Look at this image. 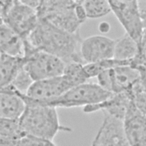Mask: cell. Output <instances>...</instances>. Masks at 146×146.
<instances>
[{
	"label": "cell",
	"instance_id": "cell-20",
	"mask_svg": "<svg viewBox=\"0 0 146 146\" xmlns=\"http://www.w3.org/2000/svg\"><path fill=\"white\" fill-rule=\"evenodd\" d=\"M129 92L136 108L146 115V79L141 78Z\"/></svg>",
	"mask_w": 146,
	"mask_h": 146
},
{
	"label": "cell",
	"instance_id": "cell-11",
	"mask_svg": "<svg viewBox=\"0 0 146 146\" xmlns=\"http://www.w3.org/2000/svg\"><path fill=\"white\" fill-rule=\"evenodd\" d=\"M124 132L130 146H146V115L130 104L123 121Z\"/></svg>",
	"mask_w": 146,
	"mask_h": 146
},
{
	"label": "cell",
	"instance_id": "cell-2",
	"mask_svg": "<svg viewBox=\"0 0 146 146\" xmlns=\"http://www.w3.org/2000/svg\"><path fill=\"white\" fill-rule=\"evenodd\" d=\"M26 104L19 122L26 135L53 140L59 132L72 131L60 124L56 108L33 103Z\"/></svg>",
	"mask_w": 146,
	"mask_h": 146
},
{
	"label": "cell",
	"instance_id": "cell-7",
	"mask_svg": "<svg viewBox=\"0 0 146 146\" xmlns=\"http://www.w3.org/2000/svg\"><path fill=\"white\" fill-rule=\"evenodd\" d=\"M111 11L125 30L139 45L144 29L137 4V1H109Z\"/></svg>",
	"mask_w": 146,
	"mask_h": 146
},
{
	"label": "cell",
	"instance_id": "cell-9",
	"mask_svg": "<svg viewBox=\"0 0 146 146\" xmlns=\"http://www.w3.org/2000/svg\"><path fill=\"white\" fill-rule=\"evenodd\" d=\"M74 87L72 82L62 75L34 82L26 95L35 100L48 101L61 96Z\"/></svg>",
	"mask_w": 146,
	"mask_h": 146
},
{
	"label": "cell",
	"instance_id": "cell-17",
	"mask_svg": "<svg viewBox=\"0 0 146 146\" xmlns=\"http://www.w3.org/2000/svg\"><path fill=\"white\" fill-rule=\"evenodd\" d=\"M25 64L24 58L10 56L1 52V88L10 85Z\"/></svg>",
	"mask_w": 146,
	"mask_h": 146
},
{
	"label": "cell",
	"instance_id": "cell-8",
	"mask_svg": "<svg viewBox=\"0 0 146 146\" xmlns=\"http://www.w3.org/2000/svg\"><path fill=\"white\" fill-rule=\"evenodd\" d=\"M115 43V40L103 35H94L82 39L80 54L84 64L113 58Z\"/></svg>",
	"mask_w": 146,
	"mask_h": 146
},
{
	"label": "cell",
	"instance_id": "cell-1",
	"mask_svg": "<svg viewBox=\"0 0 146 146\" xmlns=\"http://www.w3.org/2000/svg\"><path fill=\"white\" fill-rule=\"evenodd\" d=\"M26 38L36 49L55 55L66 64H84L80 54V33H71L39 19L37 26Z\"/></svg>",
	"mask_w": 146,
	"mask_h": 146
},
{
	"label": "cell",
	"instance_id": "cell-27",
	"mask_svg": "<svg viewBox=\"0 0 146 146\" xmlns=\"http://www.w3.org/2000/svg\"><path fill=\"white\" fill-rule=\"evenodd\" d=\"M98 29L102 34L108 33L111 30V25L110 23L107 21H102L99 23Z\"/></svg>",
	"mask_w": 146,
	"mask_h": 146
},
{
	"label": "cell",
	"instance_id": "cell-6",
	"mask_svg": "<svg viewBox=\"0 0 146 146\" xmlns=\"http://www.w3.org/2000/svg\"><path fill=\"white\" fill-rule=\"evenodd\" d=\"M24 59L25 68L34 82L62 75L66 64L58 57L40 50Z\"/></svg>",
	"mask_w": 146,
	"mask_h": 146
},
{
	"label": "cell",
	"instance_id": "cell-15",
	"mask_svg": "<svg viewBox=\"0 0 146 146\" xmlns=\"http://www.w3.org/2000/svg\"><path fill=\"white\" fill-rule=\"evenodd\" d=\"M0 47L1 53L15 57H24L23 38L2 23L0 25Z\"/></svg>",
	"mask_w": 146,
	"mask_h": 146
},
{
	"label": "cell",
	"instance_id": "cell-25",
	"mask_svg": "<svg viewBox=\"0 0 146 146\" xmlns=\"http://www.w3.org/2000/svg\"><path fill=\"white\" fill-rule=\"evenodd\" d=\"M139 56L146 63V26L144 27Z\"/></svg>",
	"mask_w": 146,
	"mask_h": 146
},
{
	"label": "cell",
	"instance_id": "cell-12",
	"mask_svg": "<svg viewBox=\"0 0 146 146\" xmlns=\"http://www.w3.org/2000/svg\"><path fill=\"white\" fill-rule=\"evenodd\" d=\"M132 101L129 91L112 93L108 98L100 103L83 107V112L89 113L101 111L104 115L123 121Z\"/></svg>",
	"mask_w": 146,
	"mask_h": 146
},
{
	"label": "cell",
	"instance_id": "cell-16",
	"mask_svg": "<svg viewBox=\"0 0 146 146\" xmlns=\"http://www.w3.org/2000/svg\"><path fill=\"white\" fill-rule=\"evenodd\" d=\"M26 135L19 120L1 118L0 146H18Z\"/></svg>",
	"mask_w": 146,
	"mask_h": 146
},
{
	"label": "cell",
	"instance_id": "cell-4",
	"mask_svg": "<svg viewBox=\"0 0 146 146\" xmlns=\"http://www.w3.org/2000/svg\"><path fill=\"white\" fill-rule=\"evenodd\" d=\"M1 23H4L21 35L27 38L37 26L39 17L37 11L23 1L0 2Z\"/></svg>",
	"mask_w": 146,
	"mask_h": 146
},
{
	"label": "cell",
	"instance_id": "cell-22",
	"mask_svg": "<svg viewBox=\"0 0 146 146\" xmlns=\"http://www.w3.org/2000/svg\"><path fill=\"white\" fill-rule=\"evenodd\" d=\"M34 82L24 66L10 85L19 92L26 95Z\"/></svg>",
	"mask_w": 146,
	"mask_h": 146
},
{
	"label": "cell",
	"instance_id": "cell-3",
	"mask_svg": "<svg viewBox=\"0 0 146 146\" xmlns=\"http://www.w3.org/2000/svg\"><path fill=\"white\" fill-rule=\"evenodd\" d=\"M110 92L98 83L86 82L75 86L57 98L44 102L33 99L34 103L54 107L55 108H72L86 107L100 103L108 98Z\"/></svg>",
	"mask_w": 146,
	"mask_h": 146
},
{
	"label": "cell",
	"instance_id": "cell-19",
	"mask_svg": "<svg viewBox=\"0 0 146 146\" xmlns=\"http://www.w3.org/2000/svg\"><path fill=\"white\" fill-rule=\"evenodd\" d=\"M87 18L98 19L107 15L111 11L109 1L85 0L81 1Z\"/></svg>",
	"mask_w": 146,
	"mask_h": 146
},
{
	"label": "cell",
	"instance_id": "cell-13",
	"mask_svg": "<svg viewBox=\"0 0 146 146\" xmlns=\"http://www.w3.org/2000/svg\"><path fill=\"white\" fill-rule=\"evenodd\" d=\"M26 108L25 100L11 85L1 88L0 118L19 120Z\"/></svg>",
	"mask_w": 146,
	"mask_h": 146
},
{
	"label": "cell",
	"instance_id": "cell-10",
	"mask_svg": "<svg viewBox=\"0 0 146 146\" xmlns=\"http://www.w3.org/2000/svg\"><path fill=\"white\" fill-rule=\"evenodd\" d=\"M104 115L103 123L91 146H130L124 134L123 121Z\"/></svg>",
	"mask_w": 146,
	"mask_h": 146
},
{
	"label": "cell",
	"instance_id": "cell-18",
	"mask_svg": "<svg viewBox=\"0 0 146 146\" xmlns=\"http://www.w3.org/2000/svg\"><path fill=\"white\" fill-rule=\"evenodd\" d=\"M140 53L138 43L127 34L115 39L113 58L122 62L131 63Z\"/></svg>",
	"mask_w": 146,
	"mask_h": 146
},
{
	"label": "cell",
	"instance_id": "cell-24",
	"mask_svg": "<svg viewBox=\"0 0 146 146\" xmlns=\"http://www.w3.org/2000/svg\"><path fill=\"white\" fill-rule=\"evenodd\" d=\"M75 14L81 23H83L87 18L85 10L82 5L81 1H76V4L75 6Z\"/></svg>",
	"mask_w": 146,
	"mask_h": 146
},
{
	"label": "cell",
	"instance_id": "cell-21",
	"mask_svg": "<svg viewBox=\"0 0 146 146\" xmlns=\"http://www.w3.org/2000/svg\"><path fill=\"white\" fill-rule=\"evenodd\" d=\"M77 86L87 82L88 78L84 70V64L78 62H71L66 64L63 74Z\"/></svg>",
	"mask_w": 146,
	"mask_h": 146
},
{
	"label": "cell",
	"instance_id": "cell-23",
	"mask_svg": "<svg viewBox=\"0 0 146 146\" xmlns=\"http://www.w3.org/2000/svg\"><path fill=\"white\" fill-rule=\"evenodd\" d=\"M18 146H56L53 140L26 135L19 143Z\"/></svg>",
	"mask_w": 146,
	"mask_h": 146
},
{
	"label": "cell",
	"instance_id": "cell-14",
	"mask_svg": "<svg viewBox=\"0 0 146 146\" xmlns=\"http://www.w3.org/2000/svg\"><path fill=\"white\" fill-rule=\"evenodd\" d=\"M112 93L129 91L141 78L139 71L131 65H123L110 69Z\"/></svg>",
	"mask_w": 146,
	"mask_h": 146
},
{
	"label": "cell",
	"instance_id": "cell-5",
	"mask_svg": "<svg viewBox=\"0 0 146 146\" xmlns=\"http://www.w3.org/2000/svg\"><path fill=\"white\" fill-rule=\"evenodd\" d=\"M76 1H41L37 9L39 19L71 33H79L81 23L75 14Z\"/></svg>",
	"mask_w": 146,
	"mask_h": 146
},
{
	"label": "cell",
	"instance_id": "cell-26",
	"mask_svg": "<svg viewBox=\"0 0 146 146\" xmlns=\"http://www.w3.org/2000/svg\"><path fill=\"white\" fill-rule=\"evenodd\" d=\"M138 7L141 19L144 23V27L146 26V0L137 1Z\"/></svg>",
	"mask_w": 146,
	"mask_h": 146
}]
</instances>
